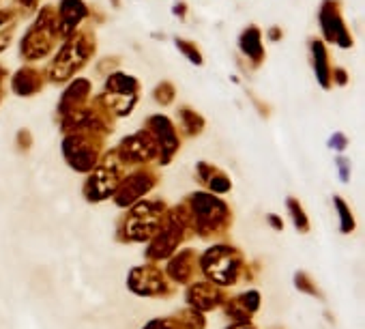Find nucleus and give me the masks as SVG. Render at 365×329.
<instances>
[{
  "label": "nucleus",
  "mask_w": 365,
  "mask_h": 329,
  "mask_svg": "<svg viewBox=\"0 0 365 329\" xmlns=\"http://www.w3.org/2000/svg\"><path fill=\"white\" fill-rule=\"evenodd\" d=\"M65 39L67 41L61 46V50L56 52V59L50 65V80L56 84L73 78L91 61V56L97 50V41L88 29L76 31Z\"/></svg>",
  "instance_id": "nucleus-1"
},
{
  "label": "nucleus",
  "mask_w": 365,
  "mask_h": 329,
  "mask_svg": "<svg viewBox=\"0 0 365 329\" xmlns=\"http://www.w3.org/2000/svg\"><path fill=\"white\" fill-rule=\"evenodd\" d=\"M58 39H61V33H58L56 9L43 7L39 11L37 20L33 22V26L22 37L20 56L24 61H41L52 52V48L56 46Z\"/></svg>",
  "instance_id": "nucleus-2"
},
{
  "label": "nucleus",
  "mask_w": 365,
  "mask_h": 329,
  "mask_svg": "<svg viewBox=\"0 0 365 329\" xmlns=\"http://www.w3.org/2000/svg\"><path fill=\"white\" fill-rule=\"evenodd\" d=\"M140 82L127 74L114 71L110 74L103 93L97 97V103L106 108L112 116H127L133 112V106L138 103Z\"/></svg>",
  "instance_id": "nucleus-3"
},
{
  "label": "nucleus",
  "mask_w": 365,
  "mask_h": 329,
  "mask_svg": "<svg viewBox=\"0 0 365 329\" xmlns=\"http://www.w3.org/2000/svg\"><path fill=\"white\" fill-rule=\"evenodd\" d=\"M99 148H101V136L99 131H93V129L67 131L65 142H63V151H65L69 166L80 173L93 171L97 166Z\"/></svg>",
  "instance_id": "nucleus-4"
},
{
  "label": "nucleus",
  "mask_w": 365,
  "mask_h": 329,
  "mask_svg": "<svg viewBox=\"0 0 365 329\" xmlns=\"http://www.w3.org/2000/svg\"><path fill=\"white\" fill-rule=\"evenodd\" d=\"M120 166L123 161L118 159L116 151H112L101 163L93 168V175L86 181L84 194L88 201H103L108 198L120 183Z\"/></svg>",
  "instance_id": "nucleus-5"
},
{
  "label": "nucleus",
  "mask_w": 365,
  "mask_h": 329,
  "mask_svg": "<svg viewBox=\"0 0 365 329\" xmlns=\"http://www.w3.org/2000/svg\"><path fill=\"white\" fill-rule=\"evenodd\" d=\"M192 218L200 235L207 237L209 233H217L228 222V207L211 194H194Z\"/></svg>",
  "instance_id": "nucleus-6"
},
{
  "label": "nucleus",
  "mask_w": 365,
  "mask_h": 329,
  "mask_svg": "<svg viewBox=\"0 0 365 329\" xmlns=\"http://www.w3.org/2000/svg\"><path fill=\"white\" fill-rule=\"evenodd\" d=\"M163 213H165V207L161 203H157V201L140 203L127 216V222H125L127 237L133 239V241H140V239H146V237L155 235L161 228Z\"/></svg>",
  "instance_id": "nucleus-7"
},
{
  "label": "nucleus",
  "mask_w": 365,
  "mask_h": 329,
  "mask_svg": "<svg viewBox=\"0 0 365 329\" xmlns=\"http://www.w3.org/2000/svg\"><path fill=\"white\" fill-rule=\"evenodd\" d=\"M146 129L150 131L155 144H157V159L159 163H170L172 155L178 151L180 146V138H178V131L174 127V123L163 116V114H153L148 121H146Z\"/></svg>",
  "instance_id": "nucleus-8"
},
{
  "label": "nucleus",
  "mask_w": 365,
  "mask_h": 329,
  "mask_svg": "<svg viewBox=\"0 0 365 329\" xmlns=\"http://www.w3.org/2000/svg\"><path fill=\"white\" fill-rule=\"evenodd\" d=\"M318 18H320L322 35L329 44H337L339 48H352V37L344 24L337 0H322Z\"/></svg>",
  "instance_id": "nucleus-9"
},
{
  "label": "nucleus",
  "mask_w": 365,
  "mask_h": 329,
  "mask_svg": "<svg viewBox=\"0 0 365 329\" xmlns=\"http://www.w3.org/2000/svg\"><path fill=\"white\" fill-rule=\"evenodd\" d=\"M116 155L123 163H144L148 159H155L159 155L157 144L150 136V131L144 127L142 131L123 138L120 146L116 148Z\"/></svg>",
  "instance_id": "nucleus-10"
},
{
  "label": "nucleus",
  "mask_w": 365,
  "mask_h": 329,
  "mask_svg": "<svg viewBox=\"0 0 365 329\" xmlns=\"http://www.w3.org/2000/svg\"><path fill=\"white\" fill-rule=\"evenodd\" d=\"M155 186V175L150 171H138L127 179H120L116 188V205L127 207L135 203L142 194H146Z\"/></svg>",
  "instance_id": "nucleus-11"
},
{
  "label": "nucleus",
  "mask_w": 365,
  "mask_h": 329,
  "mask_svg": "<svg viewBox=\"0 0 365 329\" xmlns=\"http://www.w3.org/2000/svg\"><path fill=\"white\" fill-rule=\"evenodd\" d=\"M86 16H88V7L84 5V0H61V5L56 9L61 39L76 33L78 26L86 20Z\"/></svg>",
  "instance_id": "nucleus-12"
},
{
  "label": "nucleus",
  "mask_w": 365,
  "mask_h": 329,
  "mask_svg": "<svg viewBox=\"0 0 365 329\" xmlns=\"http://www.w3.org/2000/svg\"><path fill=\"white\" fill-rule=\"evenodd\" d=\"M43 84H46V74L39 71L37 67H31V65L29 67H22L11 78V88L20 97H33V95H37Z\"/></svg>",
  "instance_id": "nucleus-13"
},
{
  "label": "nucleus",
  "mask_w": 365,
  "mask_h": 329,
  "mask_svg": "<svg viewBox=\"0 0 365 329\" xmlns=\"http://www.w3.org/2000/svg\"><path fill=\"white\" fill-rule=\"evenodd\" d=\"M91 99V82L86 78H78L69 84V88L63 93L61 101H58V112L65 116L73 110H80L88 103Z\"/></svg>",
  "instance_id": "nucleus-14"
},
{
  "label": "nucleus",
  "mask_w": 365,
  "mask_h": 329,
  "mask_svg": "<svg viewBox=\"0 0 365 329\" xmlns=\"http://www.w3.org/2000/svg\"><path fill=\"white\" fill-rule=\"evenodd\" d=\"M239 48L243 52V56L247 61H252V65H260L264 61V46H262V33L258 26H250L243 31V35L239 37Z\"/></svg>",
  "instance_id": "nucleus-15"
},
{
  "label": "nucleus",
  "mask_w": 365,
  "mask_h": 329,
  "mask_svg": "<svg viewBox=\"0 0 365 329\" xmlns=\"http://www.w3.org/2000/svg\"><path fill=\"white\" fill-rule=\"evenodd\" d=\"M309 52L314 59V71H316V80L322 88H331V65H329V54L324 48V41L320 39H312L309 41Z\"/></svg>",
  "instance_id": "nucleus-16"
},
{
  "label": "nucleus",
  "mask_w": 365,
  "mask_h": 329,
  "mask_svg": "<svg viewBox=\"0 0 365 329\" xmlns=\"http://www.w3.org/2000/svg\"><path fill=\"white\" fill-rule=\"evenodd\" d=\"M198 177H200V181H202L209 190H213V192H217V194H224V192L230 190L228 177H226L222 171L209 166V163H205V161L198 166Z\"/></svg>",
  "instance_id": "nucleus-17"
},
{
  "label": "nucleus",
  "mask_w": 365,
  "mask_h": 329,
  "mask_svg": "<svg viewBox=\"0 0 365 329\" xmlns=\"http://www.w3.org/2000/svg\"><path fill=\"white\" fill-rule=\"evenodd\" d=\"M178 125L185 136H198L205 129V118L190 106H182L178 108Z\"/></svg>",
  "instance_id": "nucleus-18"
},
{
  "label": "nucleus",
  "mask_w": 365,
  "mask_h": 329,
  "mask_svg": "<svg viewBox=\"0 0 365 329\" xmlns=\"http://www.w3.org/2000/svg\"><path fill=\"white\" fill-rule=\"evenodd\" d=\"M18 20H20V11L0 9V52L9 46V41L14 37V31L18 26Z\"/></svg>",
  "instance_id": "nucleus-19"
},
{
  "label": "nucleus",
  "mask_w": 365,
  "mask_h": 329,
  "mask_svg": "<svg viewBox=\"0 0 365 329\" xmlns=\"http://www.w3.org/2000/svg\"><path fill=\"white\" fill-rule=\"evenodd\" d=\"M174 44H176L178 52H180V54H185L194 65H202V63H205L202 52H200V48H198L196 44H192V41H187V39H180V37H176Z\"/></svg>",
  "instance_id": "nucleus-20"
},
{
  "label": "nucleus",
  "mask_w": 365,
  "mask_h": 329,
  "mask_svg": "<svg viewBox=\"0 0 365 329\" xmlns=\"http://www.w3.org/2000/svg\"><path fill=\"white\" fill-rule=\"evenodd\" d=\"M153 97H155V101H157L159 106H170V103L174 101V97H176L172 82H161V84H157Z\"/></svg>",
  "instance_id": "nucleus-21"
},
{
  "label": "nucleus",
  "mask_w": 365,
  "mask_h": 329,
  "mask_svg": "<svg viewBox=\"0 0 365 329\" xmlns=\"http://www.w3.org/2000/svg\"><path fill=\"white\" fill-rule=\"evenodd\" d=\"M288 209H290V213H292V220H294V226L301 231V233H307V228H309V224H307V218H305V211H303V207L297 203V201H288Z\"/></svg>",
  "instance_id": "nucleus-22"
},
{
  "label": "nucleus",
  "mask_w": 365,
  "mask_h": 329,
  "mask_svg": "<svg viewBox=\"0 0 365 329\" xmlns=\"http://www.w3.org/2000/svg\"><path fill=\"white\" fill-rule=\"evenodd\" d=\"M335 207L339 209V218H341V233H350V231L354 228V220H352V216H350V211H348L346 203H344L341 198H335Z\"/></svg>",
  "instance_id": "nucleus-23"
},
{
  "label": "nucleus",
  "mask_w": 365,
  "mask_h": 329,
  "mask_svg": "<svg viewBox=\"0 0 365 329\" xmlns=\"http://www.w3.org/2000/svg\"><path fill=\"white\" fill-rule=\"evenodd\" d=\"M16 3H18L22 16H31V14H35V11L39 9V3H41V0H16Z\"/></svg>",
  "instance_id": "nucleus-24"
},
{
  "label": "nucleus",
  "mask_w": 365,
  "mask_h": 329,
  "mask_svg": "<svg viewBox=\"0 0 365 329\" xmlns=\"http://www.w3.org/2000/svg\"><path fill=\"white\" fill-rule=\"evenodd\" d=\"M331 82H335L337 86H346L348 84V71L344 67L331 69Z\"/></svg>",
  "instance_id": "nucleus-25"
},
{
  "label": "nucleus",
  "mask_w": 365,
  "mask_h": 329,
  "mask_svg": "<svg viewBox=\"0 0 365 329\" xmlns=\"http://www.w3.org/2000/svg\"><path fill=\"white\" fill-rule=\"evenodd\" d=\"M346 144H348V140H346V136H344V133H335V136L331 138V148L344 151V148H346Z\"/></svg>",
  "instance_id": "nucleus-26"
},
{
  "label": "nucleus",
  "mask_w": 365,
  "mask_h": 329,
  "mask_svg": "<svg viewBox=\"0 0 365 329\" xmlns=\"http://www.w3.org/2000/svg\"><path fill=\"white\" fill-rule=\"evenodd\" d=\"M337 166H339V173H341V181H346L348 179V163H346L344 157L337 159Z\"/></svg>",
  "instance_id": "nucleus-27"
},
{
  "label": "nucleus",
  "mask_w": 365,
  "mask_h": 329,
  "mask_svg": "<svg viewBox=\"0 0 365 329\" xmlns=\"http://www.w3.org/2000/svg\"><path fill=\"white\" fill-rule=\"evenodd\" d=\"M185 14H187V5L185 3H176L174 5V16L176 18H185Z\"/></svg>",
  "instance_id": "nucleus-28"
},
{
  "label": "nucleus",
  "mask_w": 365,
  "mask_h": 329,
  "mask_svg": "<svg viewBox=\"0 0 365 329\" xmlns=\"http://www.w3.org/2000/svg\"><path fill=\"white\" fill-rule=\"evenodd\" d=\"M7 71H5V67L0 65V99H3V95H5V80H7Z\"/></svg>",
  "instance_id": "nucleus-29"
},
{
  "label": "nucleus",
  "mask_w": 365,
  "mask_h": 329,
  "mask_svg": "<svg viewBox=\"0 0 365 329\" xmlns=\"http://www.w3.org/2000/svg\"><path fill=\"white\" fill-rule=\"evenodd\" d=\"M267 35H269V39H271V41H279L284 33H282V29L273 26V29H269V33H267Z\"/></svg>",
  "instance_id": "nucleus-30"
},
{
  "label": "nucleus",
  "mask_w": 365,
  "mask_h": 329,
  "mask_svg": "<svg viewBox=\"0 0 365 329\" xmlns=\"http://www.w3.org/2000/svg\"><path fill=\"white\" fill-rule=\"evenodd\" d=\"M269 222H271V224H273V226H275L277 231H279V228L284 226V224H282V220H279V218H275V216H271V218H269Z\"/></svg>",
  "instance_id": "nucleus-31"
},
{
  "label": "nucleus",
  "mask_w": 365,
  "mask_h": 329,
  "mask_svg": "<svg viewBox=\"0 0 365 329\" xmlns=\"http://www.w3.org/2000/svg\"><path fill=\"white\" fill-rule=\"evenodd\" d=\"M120 5V0H114V7H118Z\"/></svg>",
  "instance_id": "nucleus-32"
}]
</instances>
